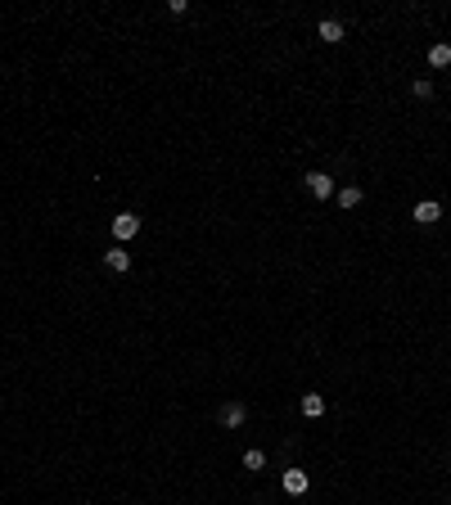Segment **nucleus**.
<instances>
[{
  "label": "nucleus",
  "mask_w": 451,
  "mask_h": 505,
  "mask_svg": "<svg viewBox=\"0 0 451 505\" xmlns=\"http://www.w3.org/2000/svg\"><path fill=\"white\" fill-rule=\"evenodd\" d=\"M140 235V217L136 212H118L113 217V239H118V244H127V239H136Z\"/></svg>",
  "instance_id": "f257e3e1"
},
{
  "label": "nucleus",
  "mask_w": 451,
  "mask_h": 505,
  "mask_svg": "<svg viewBox=\"0 0 451 505\" xmlns=\"http://www.w3.org/2000/svg\"><path fill=\"white\" fill-rule=\"evenodd\" d=\"M302 181H307V190H312L316 199H334V176L330 172H307Z\"/></svg>",
  "instance_id": "f03ea898"
},
{
  "label": "nucleus",
  "mask_w": 451,
  "mask_h": 505,
  "mask_svg": "<svg viewBox=\"0 0 451 505\" xmlns=\"http://www.w3.org/2000/svg\"><path fill=\"white\" fill-rule=\"evenodd\" d=\"M280 483H284V492H289V496H302L307 487H312V478H307V469H284Z\"/></svg>",
  "instance_id": "7ed1b4c3"
},
{
  "label": "nucleus",
  "mask_w": 451,
  "mask_h": 505,
  "mask_svg": "<svg viewBox=\"0 0 451 505\" xmlns=\"http://www.w3.org/2000/svg\"><path fill=\"white\" fill-rule=\"evenodd\" d=\"M244 419H248V406H244V402H226V406H221V424H226V429H239Z\"/></svg>",
  "instance_id": "20e7f679"
},
{
  "label": "nucleus",
  "mask_w": 451,
  "mask_h": 505,
  "mask_svg": "<svg viewBox=\"0 0 451 505\" xmlns=\"http://www.w3.org/2000/svg\"><path fill=\"white\" fill-rule=\"evenodd\" d=\"M104 267H108V271H127V267H131V253H127L122 244H113V248L104 253Z\"/></svg>",
  "instance_id": "39448f33"
},
{
  "label": "nucleus",
  "mask_w": 451,
  "mask_h": 505,
  "mask_svg": "<svg viewBox=\"0 0 451 505\" xmlns=\"http://www.w3.org/2000/svg\"><path fill=\"white\" fill-rule=\"evenodd\" d=\"M442 217V204H433V199H424V204H415V221L419 226H433Z\"/></svg>",
  "instance_id": "423d86ee"
},
{
  "label": "nucleus",
  "mask_w": 451,
  "mask_h": 505,
  "mask_svg": "<svg viewBox=\"0 0 451 505\" xmlns=\"http://www.w3.org/2000/svg\"><path fill=\"white\" fill-rule=\"evenodd\" d=\"M321 41L339 45V41H343V23H339V19H325V23H321Z\"/></svg>",
  "instance_id": "0eeeda50"
},
{
  "label": "nucleus",
  "mask_w": 451,
  "mask_h": 505,
  "mask_svg": "<svg viewBox=\"0 0 451 505\" xmlns=\"http://www.w3.org/2000/svg\"><path fill=\"white\" fill-rule=\"evenodd\" d=\"M302 415H307V419L325 415V397H321V393H307V397H302Z\"/></svg>",
  "instance_id": "6e6552de"
},
{
  "label": "nucleus",
  "mask_w": 451,
  "mask_h": 505,
  "mask_svg": "<svg viewBox=\"0 0 451 505\" xmlns=\"http://www.w3.org/2000/svg\"><path fill=\"white\" fill-rule=\"evenodd\" d=\"M361 199H365V194H361V185H343V190H339V208H356Z\"/></svg>",
  "instance_id": "1a4fd4ad"
},
{
  "label": "nucleus",
  "mask_w": 451,
  "mask_h": 505,
  "mask_svg": "<svg viewBox=\"0 0 451 505\" xmlns=\"http://www.w3.org/2000/svg\"><path fill=\"white\" fill-rule=\"evenodd\" d=\"M429 64H433V68H451V45H447V41L429 50Z\"/></svg>",
  "instance_id": "9d476101"
},
{
  "label": "nucleus",
  "mask_w": 451,
  "mask_h": 505,
  "mask_svg": "<svg viewBox=\"0 0 451 505\" xmlns=\"http://www.w3.org/2000/svg\"><path fill=\"white\" fill-rule=\"evenodd\" d=\"M262 465H267V456H262V452H244V469H262Z\"/></svg>",
  "instance_id": "9b49d317"
},
{
  "label": "nucleus",
  "mask_w": 451,
  "mask_h": 505,
  "mask_svg": "<svg viewBox=\"0 0 451 505\" xmlns=\"http://www.w3.org/2000/svg\"><path fill=\"white\" fill-rule=\"evenodd\" d=\"M411 90H415V99H433V82H415Z\"/></svg>",
  "instance_id": "f8f14e48"
}]
</instances>
